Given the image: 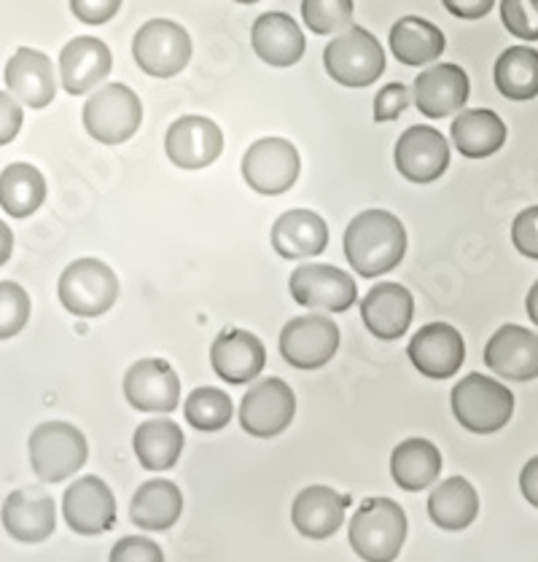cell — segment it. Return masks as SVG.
<instances>
[{
	"label": "cell",
	"instance_id": "obj_32",
	"mask_svg": "<svg viewBox=\"0 0 538 562\" xmlns=\"http://www.w3.org/2000/svg\"><path fill=\"white\" fill-rule=\"evenodd\" d=\"M441 452L428 439H404L391 452V476L406 493H421L439 480Z\"/></svg>",
	"mask_w": 538,
	"mask_h": 562
},
{
	"label": "cell",
	"instance_id": "obj_7",
	"mask_svg": "<svg viewBox=\"0 0 538 562\" xmlns=\"http://www.w3.org/2000/svg\"><path fill=\"white\" fill-rule=\"evenodd\" d=\"M143 122L141 98L127 83H105L83 105V127L98 143L122 146L135 137Z\"/></svg>",
	"mask_w": 538,
	"mask_h": 562
},
{
	"label": "cell",
	"instance_id": "obj_22",
	"mask_svg": "<svg viewBox=\"0 0 538 562\" xmlns=\"http://www.w3.org/2000/svg\"><path fill=\"white\" fill-rule=\"evenodd\" d=\"M415 315V299L410 289L399 283H377L367 296L361 299V321L382 342L404 337Z\"/></svg>",
	"mask_w": 538,
	"mask_h": 562
},
{
	"label": "cell",
	"instance_id": "obj_15",
	"mask_svg": "<svg viewBox=\"0 0 538 562\" xmlns=\"http://www.w3.org/2000/svg\"><path fill=\"white\" fill-rule=\"evenodd\" d=\"M165 154L181 170H202L224 154V133L213 119L181 116L167 130Z\"/></svg>",
	"mask_w": 538,
	"mask_h": 562
},
{
	"label": "cell",
	"instance_id": "obj_43",
	"mask_svg": "<svg viewBox=\"0 0 538 562\" xmlns=\"http://www.w3.org/2000/svg\"><path fill=\"white\" fill-rule=\"evenodd\" d=\"M122 9V0H70V11L83 25H105Z\"/></svg>",
	"mask_w": 538,
	"mask_h": 562
},
{
	"label": "cell",
	"instance_id": "obj_29",
	"mask_svg": "<svg viewBox=\"0 0 538 562\" xmlns=\"http://www.w3.org/2000/svg\"><path fill=\"white\" fill-rule=\"evenodd\" d=\"M183 514V495L176 482L148 480L135 490L130 504V519L141 530H170Z\"/></svg>",
	"mask_w": 538,
	"mask_h": 562
},
{
	"label": "cell",
	"instance_id": "obj_49",
	"mask_svg": "<svg viewBox=\"0 0 538 562\" xmlns=\"http://www.w3.org/2000/svg\"><path fill=\"white\" fill-rule=\"evenodd\" d=\"M235 3H245V5H250V3H259V0H235Z\"/></svg>",
	"mask_w": 538,
	"mask_h": 562
},
{
	"label": "cell",
	"instance_id": "obj_6",
	"mask_svg": "<svg viewBox=\"0 0 538 562\" xmlns=\"http://www.w3.org/2000/svg\"><path fill=\"white\" fill-rule=\"evenodd\" d=\"M323 65L334 81L350 89L374 83L385 70V52L369 30L350 25L323 52Z\"/></svg>",
	"mask_w": 538,
	"mask_h": 562
},
{
	"label": "cell",
	"instance_id": "obj_28",
	"mask_svg": "<svg viewBox=\"0 0 538 562\" xmlns=\"http://www.w3.org/2000/svg\"><path fill=\"white\" fill-rule=\"evenodd\" d=\"M183 445H187V436L167 415L141 423L133 436L135 458L146 471H170L183 456Z\"/></svg>",
	"mask_w": 538,
	"mask_h": 562
},
{
	"label": "cell",
	"instance_id": "obj_4",
	"mask_svg": "<svg viewBox=\"0 0 538 562\" xmlns=\"http://www.w3.org/2000/svg\"><path fill=\"white\" fill-rule=\"evenodd\" d=\"M30 465L44 482H65L83 469L89 458L87 436L65 420L41 423L27 439Z\"/></svg>",
	"mask_w": 538,
	"mask_h": 562
},
{
	"label": "cell",
	"instance_id": "obj_35",
	"mask_svg": "<svg viewBox=\"0 0 538 562\" xmlns=\"http://www.w3.org/2000/svg\"><path fill=\"white\" fill-rule=\"evenodd\" d=\"M495 87L517 103L538 98V52L530 46H512L501 54L495 63Z\"/></svg>",
	"mask_w": 538,
	"mask_h": 562
},
{
	"label": "cell",
	"instance_id": "obj_36",
	"mask_svg": "<svg viewBox=\"0 0 538 562\" xmlns=\"http://www.w3.org/2000/svg\"><path fill=\"white\" fill-rule=\"evenodd\" d=\"M183 415L191 428L202 430V434H215V430L229 426L232 415H235V406L226 391L218 387H197L187 396L183 404Z\"/></svg>",
	"mask_w": 538,
	"mask_h": 562
},
{
	"label": "cell",
	"instance_id": "obj_3",
	"mask_svg": "<svg viewBox=\"0 0 538 562\" xmlns=\"http://www.w3.org/2000/svg\"><path fill=\"white\" fill-rule=\"evenodd\" d=\"M450 404L460 426L480 436L506 428L514 415V396L509 387L480 372L466 374L452 387Z\"/></svg>",
	"mask_w": 538,
	"mask_h": 562
},
{
	"label": "cell",
	"instance_id": "obj_44",
	"mask_svg": "<svg viewBox=\"0 0 538 562\" xmlns=\"http://www.w3.org/2000/svg\"><path fill=\"white\" fill-rule=\"evenodd\" d=\"M22 108L16 103V98L0 92V146L14 140L22 130Z\"/></svg>",
	"mask_w": 538,
	"mask_h": 562
},
{
	"label": "cell",
	"instance_id": "obj_38",
	"mask_svg": "<svg viewBox=\"0 0 538 562\" xmlns=\"http://www.w3.org/2000/svg\"><path fill=\"white\" fill-rule=\"evenodd\" d=\"M30 296L20 283L0 280V339H11L27 326Z\"/></svg>",
	"mask_w": 538,
	"mask_h": 562
},
{
	"label": "cell",
	"instance_id": "obj_12",
	"mask_svg": "<svg viewBox=\"0 0 538 562\" xmlns=\"http://www.w3.org/2000/svg\"><path fill=\"white\" fill-rule=\"evenodd\" d=\"M339 350V326L326 315H299L280 331V352L285 363L302 372L323 369Z\"/></svg>",
	"mask_w": 538,
	"mask_h": 562
},
{
	"label": "cell",
	"instance_id": "obj_26",
	"mask_svg": "<svg viewBox=\"0 0 538 562\" xmlns=\"http://www.w3.org/2000/svg\"><path fill=\"white\" fill-rule=\"evenodd\" d=\"M250 44L269 68H291L304 57V46H307L302 27L296 25L294 16L283 11L261 14L250 30Z\"/></svg>",
	"mask_w": 538,
	"mask_h": 562
},
{
	"label": "cell",
	"instance_id": "obj_8",
	"mask_svg": "<svg viewBox=\"0 0 538 562\" xmlns=\"http://www.w3.org/2000/svg\"><path fill=\"white\" fill-rule=\"evenodd\" d=\"M133 57L143 74L172 79L191 59V35L172 20H152L133 38Z\"/></svg>",
	"mask_w": 538,
	"mask_h": 562
},
{
	"label": "cell",
	"instance_id": "obj_30",
	"mask_svg": "<svg viewBox=\"0 0 538 562\" xmlns=\"http://www.w3.org/2000/svg\"><path fill=\"white\" fill-rule=\"evenodd\" d=\"M452 143L463 157L484 159L501 151L506 143V124L504 119L487 108H471L460 111L452 122Z\"/></svg>",
	"mask_w": 538,
	"mask_h": 562
},
{
	"label": "cell",
	"instance_id": "obj_2",
	"mask_svg": "<svg viewBox=\"0 0 538 562\" xmlns=\"http://www.w3.org/2000/svg\"><path fill=\"white\" fill-rule=\"evenodd\" d=\"M406 541V514L391 498H367L350 519V547L363 562H393Z\"/></svg>",
	"mask_w": 538,
	"mask_h": 562
},
{
	"label": "cell",
	"instance_id": "obj_31",
	"mask_svg": "<svg viewBox=\"0 0 538 562\" xmlns=\"http://www.w3.org/2000/svg\"><path fill=\"white\" fill-rule=\"evenodd\" d=\"M447 49V38L434 22L421 16H402L391 27V52L406 68H423L436 63Z\"/></svg>",
	"mask_w": 538,
	"mask_h": 562
},
{
	"label": "cell",
	"instance_id": "obj_14",
	"mask_svg": "<svg viewBox=\"0 0 538 562\" xmlns=\"http://www.w3.org/2000/svg\"><path fill=\"white\" fill-rule=\"evenodd\" d=\"M63 517L79 536H103L116 522V498L100 476H81L65 490Z\"/></svg>",
	"mask_w": 538,
	"mask_h": 562
},
{
	"label": "cell",
	"instance_id": "obj_42",
	"mask_svg": "<svg viewBox=\"0 0 538 562\" xmlns=\"http://www.w3.org/2000/svg\"><path fill=\"white\" fill-rule=\"evenodd\" d=\"M512 243L519 254L538 261V205L528 207L514 218Z\"/></svg>",
	"mask_w": 538,
	"mask_h": 562
},
{
	"label": "cell",
	"instance_id": "obj_48",
	"mask_svg": "<svg viewBox=\"0 0 538 562\" xmlns=\"http://www.w3.org/2000/svg\"><path fill=\"white\" fill-rule=\"evenodd\" d=\"M525 310H528V318L534 321V326H538V280L534 283V289L528 291V299H525Z\"/></svg>",
	"mask_w": 538,
	"mask_h": 562
},
{
	"label": "cell",
	"instance_id": "obj_11",
	"mask_svg": "<svg viewBox=\"0 0 538 562\" xmlns=\"http://www.w3.org/2000/svg\"><path fill=\"white\" fill-rule=\"evenodd\" d=\"M289 291L299 307L313 313H345L358 302V283L352 274L332 265H299L291 272Z\"/></svg>",
	"mask_w": 538,
	"mask_h": 562
},
{
	"label": "cell",
	"instance_id": "obj_41",
	"mask_svg": "<svg viewBox=\"0 0 538 562\" xmlns=\"http://www.w3.org/2000/svg\"><path fill=\"white\" fill-rule=\"evenodd\" d=\"M412 92L404 87L402 81H393L388 87H382L374 98V122H396L399 116L410 108Z\"/></svg>",
	"mask_w": 538,
	"mask_h": 562
},
{
	"label": "cell",
	"instance_id": "obj_10",
	"mask_svg": "<svg viewBox=\"0 0 538 562\" xmlns=\"http://www.w3.org/2000/svg\"><path fill=\"white\" fill-rule=\"evenodd\" d=\"M296 396L280 376L254 382L240 402V426L256 439H274L294 423Z\"/></svg>",
	"mask_w": 538,
	"mask_h": 562
},
{
	"label": "cell",
	"instance_id": "obj_33",
	"mask_svg": "<svg viewBox=\"0 0 538 562\" xmlns=\"http://www.w3.org/2000/svg\"><path fill=\"white\" fill-rule=\"evenodd\" d=\"M480 514V495L463 476H450L428 495V517L441 530H466Z\"/></svg>",
	"mask_w": 538,
	"mask_h": 562
},
{
	"label": "cell",
	"instance_id": "obj_5",
	"mask_svg": "<svg viewBox=\"0 0 538 562\" xmlns=\"http://www.w3.org/2000/svg\"><path fill=\"white\" fill-rule=\"evenodd\" d=\"M59 304L79 318H98L116 304L119 278L105 261L76 259L59 274Z\"/></svg>",
	"mask_w": 538,
	"mask_h": 562
},
{
	"label": "cell",
	"instance_id": "obj_37",
	"mask_svg": "<svg viewBox=\"0 0 538 562\" xmlns=\"http://www.w3.org/2000/svg\"><path fill=\"white\" fill-rule=\"evenodd\" d=\"M304 25L315 35H332L352 25V0H302Z\"/></svg>",
	"mask_w": 538,
	"mask_h": 562
},
{
	"label": "cell",
	"instance_id": "obj_20",
	"mask_svg": "<svg viewBox=\"0 0 538 562\" xmlns=\"http://www.w3.org/2000/svg\"><path fill=\"white\" fill-rule=\"evenodd\" d=\"M469 76L452 63L426 68L412 83V98H415L417 111L428 119H445L450 113L463 111V105L469 103Z\"/></svg>",
	"mask_w": 538,
	"mask_h": 562
},
{
	"label": "cell",
	"instance_id": "obj_46",
	"mask_svg": "<svg viewBox=\"0 0 538 562\" xmlns=\"http://www.w3.org/2000/svg\"><path fill=\"white\" fill-rule=\"evenodd\" d=\"M519 490L528 498V504L538 509V456L530 458L519 471Z\"/></svg>",
	"mask_w": 538,
	"mask_h": 562
},
{
	"label": "cell",
	"instance_id": "obj_18",
	"mask_svg": "<svg viewBox=\"0 0 538 562\" xmlns=\"http://www.w3.org/2000/svg\"><path fill=\"white\" fill-rule=\"evenodd\" d=\"M211 367L229 385L254 382L267 367L265 342L245 328H224L211 345Z\"/></svg>",
	"mask_w": 538,
	"mask_h": 562
},
{
	"label": "cell",
	"instance_id": "obj_1",
	"mask_svg": "<svg viewBox=\"0 0 538 562\" xmlns=\"http://www.w3.org/2000/svg\"><path fill=\"white\" fill-rule=\"evenodd\" d=\"M406 229L388 211H363L345 229V256L361 278H380L402 265Z\"/></svg>",
	"mask_w": 538,
	"mask_h": 562
},
{
	"label": "cell",
	"instance_id": "obj_27",
	"mask_svg": "<svg viewBox=\"0 0 538 562\" xmlns=\"http://www.w3.org/2000/svg\"><path fill=\"white\" fill-rule=\"evenodd\" d=\"M328 245V226L315 211L294 207L272 224V248L283 259H313Z\"/></svg>",
	"mask_w": 538,
	"mask_h": 562
},
{
	"label": "cell",
	"instance_id": "obj_25",
	"mask_svg": "<svg viewBox=\"0 0 538 562\" xmlns=\"http://www.w3.org/2000/svg\"><path fill=\"white\" fill-rule=\"evenodd\" d=\"M345 509H348L345 495H339L334 487H326V484H313V487H304L294 498L291 522L304 538L323 541V538H332L343 528Z\"/></svg>",
	"mask_w": 538,
	"mask_h": 562
},
{
	"label": "cell",
	"instance_id": "obj_34",
	"mask_svg": "<svg viewBox=\"0 0 538 562\" xmlns=\"http://www.w3.org/2000/svg\"><path fill=\"white\" fill-rule=\"evenodd\" d=\"M46 178L38 167L27 161H14L0 172V207L11 218H27L44 205Z\"/></svg>",
	"mask_w": 538,
	"mask_h": 562
},
{
	"label": "cell",
	"instance_id": "obj_17",
	"mask_svg": "<svg viewBox=\"0 0 538 562\" xmlns=\"http://www.w3.org/2000/svg\"><path fill=\"white\" fill-rule=\"evenodd\" d=\"M399 176L412 183H434L450 167V143L434 127H410L393 151Z\"/></svg>",
	"mask_w": 538,
	"mask_h": 562
},
{
	"label": "cell",
	"instance_id": "obj_21",
	"mask_svg": "<svg viewBox=\"0 0 538 562\" xmlns=\"http://www.w3.org/2000/svg\"><path fill=\"white\" fill-rule=\"evenodd\" d=\"M3 528L20 543H44L57 530V506L44 490H14L3 501Z\"/></svg>",
	"mask_w": 538,
	"mask_h": 562
},
{
	"label": "cell",
	"instance_id": "obj_45",
	"mask_svg": "<svg viewBox=\"0 0 538 562\" xmlns=\"http://www.w3.org/2000/svg\"><path fill=\"white\" fill-rule=\"evenodd\" d=\"M441 3L458 20H482L490 14L495 0H441Z\"/></svg>",
	"mask_w": 538,
	"mask_h": 562
},
{
	"label": "cell",
	"instance_id": "obj_16",
	"mask_svg": "<svg viewBox=\"0 0 538 562\" xmlns=\"http://www.w3.org/2000/svg\"><path fill=\"white\" fill-rule=\"evenodd\" d=\"M406 356L423 376L447 380V376L458 374L466 361L463 334L450 323H428L412 337Z\"/></svg>",
	"mask_w": 538,
	"mask_h": 562
},
{
	"label": "cell",
	"instance_id": "obj_39",
	"mask_svg": "<svg viewBox=\"0 0 538 562\" xmlns=\"http://www.w3.org/2000/svg\"><path fill=\"white\" fill-rule=\"evenodd\" d=\"M501 20L514 38L538 41V0H501Z\"/></svg>",
	"mask_w": 538,
	"mask_h": 562
},
{
	"label": "cell",
	"instance_id": "obj_24",
	"mask_svg": "<svg viewBox=\"0 0 538 562\" xmlns=\"http://www.w3.org/2000/svg\"><path fill=\"white\" fill-rule=\"evenodd\" d=\"M111 68V49L100 38H92V35H79L59 54L63 89L74 98L76 94H87L89 89H98L108 79Z\"/></svg>",
	"mask_w": 538,
	"mask_h": 562
},
{
	"label": "cell",
	"instance_id": "obj_40",
	"mask_svg": "<svg viewBox=\"0 0 538 562\" xmlns=\"http://www.w3.org/2000/svg\"><path fill=\"white\" fill-rule=\"evenodd\" d=\"M108 562H165V552L157 541L146 536H124L113 543Z\"/></svg>",
	"mask_w": 538,
	"mask_h": 562
},
{
	"label": "cell",
	"instance_id": "obj_47",
	"mask_svg": "<svg viewBox=\"0 0 538 562\" xmlns=\"http://www.w3.org/2000/svg\"><path fill=\"white\" fill-rule=\"evenodd\" d=\"M11 254H14V235L5 221H0V267L11 259Z\"/></svg>",
	"mask_w": 538,
	"mask_h": 562
},
{
	"label": "cell",
	"instance_id": "obj_19",
	"mask_svg": "<svg viewBox=\"0 0 538 562\" xmlns=\"http://www.w3.org/2000/svg\"><path fill=\"white\" fill-rule=\"evenodd\" d=\"M484 367L514 382L538 376V334L525 326L506 323L484 345Z\"/></svg>",
	"mask_w": 538,
	"mask_h": 562
},
{
	"label": "cell",
	"instance_id": "obj_9",
	"mask_svg": "<svg viewBox=\"0 0 538 562\" xmlns=\"http://www.w3.org/2000/svg\"><path fill=\"white\" fill-rule=\"evenodd\" d=\"M302 159L296 146L285 137H261L245 151L243 178L256 194L278 196L296 183Z\"/></svg>",
	"mask_w": 538,
	"mask_h": 562
},
{
	"label": "cell",
	"instance_id": "obj_23",
	"mask_svg": "<svg viewBox=\"0 0 538 562\" xmlns=\"http://www.w3.org/2000/svg\"><path fill=\"white\" fill-rule=\"evenodd\" d=\"M5 87L11 89V98L41 111L57 94V76H54L52 59L44 52L22 46L5 63Z\"/></svg>",
	"mask_w": 538,
	"mask_h": 562
},
{
	"label": "cell",
	"instance_id": "obj_13",
	"mask_svg": "<svg viewBox=\"0 0 538 562\" xmlns=\"http://www.w3.org/2000/svg\"><path fill=\"white\" fill-rule=\"evenodd\" d=\"M124 396L137 412L170 415L181 404V380L165 358H141L124 374Z\"/></svg>",
	"mask_w": 538,
	"mask_h": 562
}]
</instances>
